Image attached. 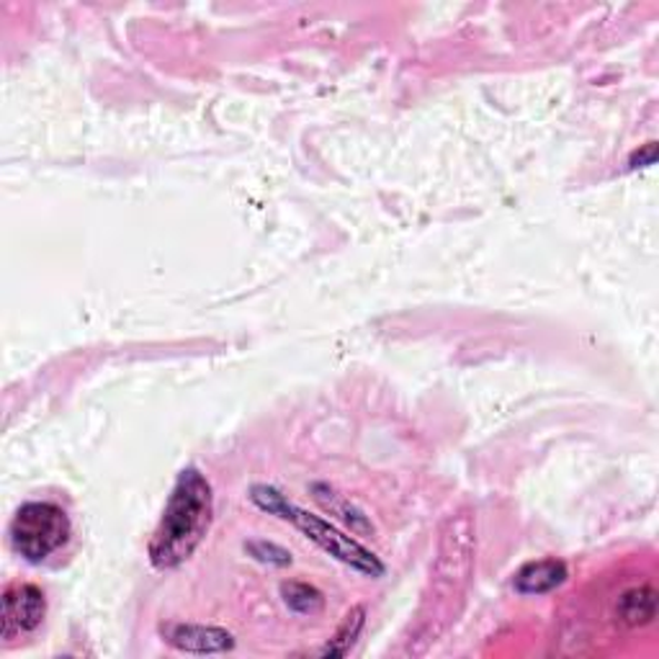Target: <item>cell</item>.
Returning a JSON list of instances; mask_svg holds the SVG:
<instances>
[{"label":"cell","mask_w":659,"mask_h":659,"mask_svg":"<svg viewBox=\"0 0 659 659\" xmlns=\"http://www.w3.org/2000/svg\"><path fill=\"white\" fill-rule=\"evenodd\" d=\"M214 516L209 479L197 467L178 475L162 518L150 541V561L158 569H176L193 557Z\"/></svg>","instance_id":"cell-1"},{"label":"cell","mask_w":659,"mask_h":659,"mask_svg":"<svg viewBox=\"0 0 659 659\" xmlns=\"http://www.w3.org/2000/svg\"><path fill=\"white\" fill-rule=\"evenodd\" d=\"M250 502L263 512H268V516L287 520V523L294 526L297 531H302L314 547H320L324 555L338 559L340 565L356 569L358 575L373 577V580H377V577H385L387 565L373 555V551H369L363 543H358L343 531H338L330 520L314 516V512H309L304 508H297L294 502L287 500V495L276 490V487L253 485L250 487Z\"/></svg>","instance_id":"cell-2"},{"label":"cell","mask_w":659,"mask_h":659,"mask_svg":"<svg viewBox=\"0 0 659 659\" xmlns=\"http://www.w3.org/2000/svg\"><path fill=\"white\" fill-rule=\"evenodd\" d=\"M8 533H11L16 555L27 559L29 565H42V561L50 559L54 551H60L68 543L72 523L68 512L57 506V502L34 500L23 502L16 510Z\"/></svg>","instance_id":"cell-3"},{"label":"cell","mask_w":659,"mask_h":659,"mask_svg":"<svg viewBox=\"0 0 659 659\" xmlns=\"http://www.w3.org/2000/svg\"><path fill=\"white\" fill-rule=\"evenodd\" d=\"M44 616L47 598L37 585H11L3 592V631H0V637L11 641L21 633L37 631Z\"/></svg>","instance_id":"cell-4"},{"label":"cell","mask_w":659,"mask_h":659,"mask_svg":"<svg viewBox=\"0 0 659 659\" xmlns=\"http://www.w3.org/2000/svg\"><path fill=\"white\" fill-rule=\"evenodd\" d=\"M162 637L170 647L186 655H222L234 649V637L219 626L170 623L162 626Z\"/></svg>","instance_id":"cell-5"},{"label":"cell","mask_w":659,"mask_h":659,"mask_svg":"<svg viewBox=\"0 0 659 659\" xmlns=\"http://www.w3.org/2000/svg\"><path fill=\"white\" fill-rule=\"evenodd\" d=\"M567 577V565L561 559L528 561L516 572L512 588H516L518 596H547V592L561 588Z\"/></svg>","instance_id":"cell-6"},{"label":"cell","mask_w":659,"mask_h":659,"mask_svg":"<svg viewBox=\"0 0 659 659\" xmlns=\"http://www.w3.org/2000/svg\"><path fill=\"white\" fill-rule=\"evenodd\" d=\"M309 492H312L317 506H320L322 510H328L330 516L343 520L351 531L363 533V536L373 533V526H371V520L366 518V512L361 508H356L353 502L346 498V495H340L336 490V487H330L324 482H314V485H309Z\"/></svg>","instance_id":"cell-7"},{"label":"cell","mask_w":659,"mask_h":659,"mask_svg":"<svg viewBox=\"0 0 659 659\" xmlns=\"http://www.w3.org/2000/svg\"><path fill=\"white\" fill-rule=\"evenodd\" d=\"M618 618L629 626H645L657 616V592L655 588H633L618 598Z\"/></svg>","instance_id":"cell-8"},{"label":"cell","mask_w":659,"mask_h":659,"mask_svg":"<svg viewBox=\"0 0 659 659\" xmlns=\"http://www.w3.org/2000/svg\"><path fill=\"white\" fill-rule=\"evenodd\" d=\"M363 623H366V608L363 606H356V608L348 610L343 623L338 626L336 637L328 641V647H324L320 655L322 657H346L353 649L356 639L361 637Z\"/></svg>","instance_id":"cell-9"},{"label":"cell","mask_w":659,"mask_h":659,"mask_svg":"<svg viewBox=\"0 0 659 659\" xmlns=\"http://www.w3.org/2000/svg\"><path fill=\"white\" fill-rule=\"evenodd\" d=\"M281 598L289 610H294L299 616H314L324 608V596L314 585L302 580L281 582Z\"/></svg>","instance_id":"cell-10"},{"label":"cell","mask_w":659,"mask_h":659,"mask_svg":"<svg viewBox=\"0 0 659 659\" xmlns=\"http://www.w3.org/2000/svg\"><path fill=\"white\" fill-rule=\"evenodd\" d=\"M246 551L260 565H271V567H289L291 565V555L279 543L271 541H248Z\"/></svg>","instance_id":"cell-11"},{"label":"cell","mask_w":659,"mask_h":659,"mask_svg":"<svg viewBox=\"0 0 659 659\" xmlns=\"http://www.w3.org/2000/svg\"><path fill=\"white\" fill-rule=\"evenodd\" d=\"M655 160H657V142H647L645 148L631 154L629 166L631 168H649V166H655Z\"/></svg>","instance_id":"cell-12"}]
</instances>
